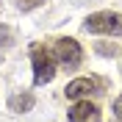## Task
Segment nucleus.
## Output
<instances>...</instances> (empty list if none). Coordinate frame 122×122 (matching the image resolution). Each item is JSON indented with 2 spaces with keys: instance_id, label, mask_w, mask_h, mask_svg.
<instances>
[{
  "instance_id": "1",
  "label": "nucleus",
  "mask_w": 122,
  "mask_h": 122,
  "mask_svg": "<svg viewBox=\"0 0 122 122\" xmlns=\"http://www.w3.org/2000/svg\"><path fill=\"white\" fill-rule=\"evenodd\" d=\"M30 64H33V83L36 86H45L56 78V58L47 47L42 45L30 47Z\"/></svg>"
},
{
  "instance_id": "2",
  "label": "nucleus",
  "mask_w": 122,
  "mask_h": 122,
  "mask_svg": "<svg viewBox=\"0 0 122 122\" xmlns=\"http://www.w3.org/2000/svg\"><path fill=\"white\" fill-rule=\"evenodd\" d=\"M83 28L89 33H108V36H122V14L119 11H94L86 17Z\"/></svg>"
},
{
  "instance_id": "3",
  "label": "nucleus",
  "mask_w": 122,
  "mask_h": 122,
  "mask_svg": "<svg viewBox=\"0 0 122 122\" xmlns=\"http://www.w3.org/2000/svg\"><path fill=\"white\" fill-rule=\"evenodd\" d=\"M53 58H56V64H61V67H67V69H78L81 61H83V47L78 45L72 36H64V39L56 42Z\"/></svg>"
},
{
  "instance_id": "4",
  "label": "nucleus",
  "mask_w": 122,
  "mask_h": 122,
  "mask_svg": "<svg viewBox=\"0 0 122 122\" xmlns=\"http://www.w3.org/2000/svg\"><path fill=\"white\" fill-rule=\"evenodd\" d=\"M97 86H100L97 78H75V81H69V83H67L64 94H67L69 100H89V94L100 92Z\"/></svg>"
},
{
  "instance_id": "5",
  "label": "nucleus",
  "mask_w": 122,
  "mask_h": 122,
  "mask_svg": "<svg viewBox=\"0 0 122 122\" xmlns=\"http://www.w3.org/2000/svg\"><path fill=\"white\" fill-rule=\"evenodd\" d=\"M69 122H100V108L89 100H75L69 108Z\"/></svg>"
},
{
  "instance_id": "6",
  "label": "nucleus",
  "mask_w": 122,
  "mask_h": 122,
  "mask_svg": "<svg viewBox=\"0 0 122 122\" xmlns=\"http://www.w3.org/2000/svg\"><path fill=\"white\" fill-rule=\"evenodd\" d=\"M33 94L30 92H22V94H14V97L8 100V111H14V114H28L30 108H33Z\"/></svg>"
},
{
  "instance_id": "7",
  "label": "nucleus",
  "mask_w": 122,
  "mask_h": 122,
  "mask_svg": "<svg viewBox=\"0 0 122 122\" xmlns=\"http://www.w3.org/2000/svg\"><path fill=\"white\" fill-rule=\"evenodd\" d=\"M11 45H14V33H11V28H8V25L0 22V47H3V50H8Z\"/></svg>"
},
{
  "instance_id": "8",
  "label": "nucleus",
  "mask_w": 122,
  "mask_h": 122,
  "mask_svg": "<svg viewBox=\"0 0 122 122\" xmlns=\"http://www.w3.org/2000/svg\"><path fill=\"white\" fill-rule=\"evenodd\" d=\"M47 0H14V6L20 8V11H33V8H39V6H45Z\"/></svg>"
},
{
  "instance_id": "9",
  "label": "nucleus",
  "mask_w": 122,
  "mask_h": 122,
  "mask_svg": "<svg viewBox=\"0 0 122 122\" xmlns=\"http://www.w3.org/2000/svg\"><path fill=\"white\" fill-rule=\"evenodd\" d=\"M114 114H117V119L122 122V94H119V97L114 100Z\"/></svg>"
}]
</instances>
